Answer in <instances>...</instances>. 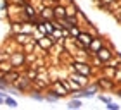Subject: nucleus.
Listing matches in <instances>:
<instances>
[{"label": "nucleus", "instance_id": "nucleus-11", "mask_svg": "<svg viewBox=\"0 0 121 110\" xmlns=\"http://www.w3.org/2000/svg\"><path fill=\"white\" fill-rule=\"evenodd\" d=\"M78 107H81V102L80 100H73L69 103V108H78Z\"/></svg>", "mask_w": 121, "mask_h": 110}, {"label": "nucleus", "instance_id": "nucleus-18", "mask_svg": "<svg viewBox=\"0 0 121 110\" xmlns=\"http://www.w3.org/2000/svg\"><path fill=\"white\" fill-rule=\"evenodd\" d=\"M2 98H4V95H2V93H0V102H4V100H2Z\"/></svg>", "mask_w": 121, "mask_h": 110}, {"label": "nucleus", "instance_id": "nucleus-2", "mask_svg": "<svg viewBox=\"0 0 121 110\" xmlns=\"http://www.w3.org/2000/svg\"><path fill=\"white\" fill-rule=\"evenodd\" d=\"M74 69L78 71L80 74H83V76H88L90 74V67L86 64H74Z\"/></svg>", "mask_w": 121, "mask_h": 110}, {"label": "nucleus", "instance_id": "nucleus-16", "mask_svg": "<svg viewBox=\"0 0 121 110\" xmlns=\"http://www.w3.org/2000/svg\"><path fill=\"white\" fill-rule=\"evenodd\" d=\"M71 35H74V36H78L80 35V31L76 29V28H71Z\"/></svg>", "mask_w": 121, "mask_h": 110}, {"label": "nucleus", "instance_id": "nucleus-8", "mask_svg": "<svg viewBox=\"0 0 121 110\" xmlns=\"http://www.w3.org/2000/svg\"><path fill=\"white\" fill-rule=\"evenodd\" d=\"M52 16H54V9H45V10H43V17H45V19L52 17Z\"/></svg>", "mask_w": 121, "mask_h": 110}, {"label": "nucleus", "instance_id": "nucleus-4", "mask_svg": "<svg viewBox=\"0 0 121 110\" xmlns=\"http://www.w3.org/2000/svg\"><path fill=\"white\" fill-rule=\"evenodd\" d=\"M52 38H42V40H40V47L42 48H50L52 47Z\"/></svg>", "mask_w": 121, "mask_h": 110}, {"label": "nucleus", "instance_id": "nucleus-10", "mask_svg": "<svg viewBox=\"0 0 121 110\" xmlns=\"http://www.w3.org/2000/svg\"><path fill=\"white\" fill-rule=\"evenodd\" d=\"M17 78H19L17 72H12V74H7V76H5V79H9V81H16Z\"/></svg>", "mask_w": 121, "mask_h": 110}, {"label": "nucleus", "instance_id": "nucleus-15", "mask_svg": "<svg viewBox=\"0 0 121 110\" xmlns=\"http://www.w3.org/2000/svg\"><path fill=\"white\" fill-rule=\"evenodd\" d=\"M100 84H102V86H107V88H109V86H111V81H107V79H102V81H100Z\"/></svg>", "mask_w": 121, "mask_h": 110}, {"label": "nucleus", "instance_id": "nucleus-12", "mask_svg": "<svg viewBox=\"0 0 121 110\" xmlns=\"http://www.w3.org/2000/svg\"><path fill=\"white\" fill-rule=\"evenodd\" d=\"M4 103H7L9 107H16V105H17V103H16V100H12V98H5Z\"/></svg>", "mask_w": 121, "mask_h": 110}, {"label": "nucleus", "instance_id": "nucleus-9", "mask_svg": "<svg viewBox=\"0 0 121 110\" xmlns=\"http://www.w3.org/2000/svg\"><path fill=\"white\" fill-rule=\"evenodd\" d=\"M24 10H26V14H28V17H33V16H35V10H33L30 5H24Z\"/></svg>", "mask_w": 121, "mask_h": 110}, {"label": "nucleus", "instance_id": "nucleus-5", "mask_svg": "<svg viewBox=\"0 0 121 110\" xmlns=\"http://www.w3.org/2000/svg\"><path fill=\"white\" fill-rule=\"evenodd\" d=\"M54 14H56V17L62 19V17H66V9L64 7H56L54 9Z\"/></svg>", "mask_w": 121, "mask_h": 110}, {"label": "nucleus", "instance_id": "nucleus-6", "mask_svg": "<svg viewBox=\"0 0 121 110\" xmlns=\"http://www.w3.org/2000/svg\"><path fill=\"white\" fill-rule=\"evenodd\" d=\"M100 43H102L100 40H92V41H90V45H88V47H90V50H95V52H97V50H99V48H100V47H102V45H100Z\"/></svg>", "mask_w": 121, "mask_h": 110}, {"label": "nucleus", "instance_id": "nucleus-1", "mask_svg": "<svg viewBox=\"0 0 121 110\" xmlns=\"http://www.w3.org/2000/svg\"><path fill=\"white\" fill-rule=\"evenodd\" d=\"M97 57L102 60V62H107V60H111V50H107V48H99L97 50Z\"/></svg>", "mask_w": 121, "mask_h": 110}, {"label": "nucleus", "instance_id": "nucleus-17", "mask_svg": "<svg viewBox=\"0 0 121 110\" xmlns=\"http://www.w3.org/2000/svg\"><path fill=\"white\" fill-rule=\"evenodd\" d=\"M100 102H104V103H109V102H111V98H106V96H100Z\"/></svg>", "mask_w": 121, "mask_h": 110}, {"label": "nucleus", "instance_id": "nucleus-3", "mask_svg": "<svg viewBox=\"0 0 121 110\" xmlns=\"http://www.w3.org/2000/svg\"><path fill=\"white\" fill-rule=\"evenodd\" d=\"M78 38H80L81 45H85V47H88V45H90V41H92V38H90L88 35H85V33H80Z\"/></svg>", "mask_w": 121, "mask_h": 110}, {"label": "nucleus", "instance_id": "nucleus-13", "mask_svg": "<svg viewBox=\"0 0 121 110\" xmlns=\"http://www.w3.org/2000/svg\"><path fill=\"white\" fill-rule=\"evenodd\" d=\"M106 105H107V108H111V110H116V108H119V107L116 105V103H111V102H109V103H106Z\"/></svg>", "mask_w": 121, "mask_h": 110}, {"label": "nucleus", "instance_id": "nucleus-19", "mask_svg": "<svg viewBox=\"0 0 121 110\" xmlns=\"http://www.w3.org/2000/svg\"><path fill=\"white\" fill-rule=\"evenodd\" d=\"M119 19H121V16H119Z\"/></svg>", "mask_w": 121, "mask_h": 110}, {"label": "nucleus", "instance_id": "nucleus-7", "mask_svg": "<svg viewBox=\"0 0 121 110\" xmlns=\"http://www.w3.org/2000/svg\"><path fill=\"white\" fill-rule=\"evenodd\" d=\"M93 93H95V88H92V90H86V91L78 93V96H90V95H93Z\"/></svg>", "mask_w": 121, "mask_h": 110}, {"label": "nucleus", "instance_id": "nucleus-14", "mask_svg": "<svg viewBox=\"0 0 121 110\" xmlns=\"http://www.w3.org/2000/svg\"><path fill=\"white\" fill-rule=\"evenodd\" d=\"M28 76H30V79H35V78H36V71H33V69H30V72H28Z\"/></svg>", "mask_w": 121, "mask_h": 110}]
</instances>
